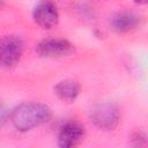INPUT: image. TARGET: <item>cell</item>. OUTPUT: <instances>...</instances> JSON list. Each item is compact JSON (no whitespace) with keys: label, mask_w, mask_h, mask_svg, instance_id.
<instances>
[{"label":"cell","mask_w":148,"mask_h":148,"mask_svg":"<svg viewBox=\"0 0 148 148\" xmlns=\"http://www.w3.org/2000/svg\"><path fill=\"white\" fill-rule=\"evenodd\" d=\"M52 116L51 109L42 103H22L10 113L13 126L21 132L30 131L50 120Z\"/></svg>","instance_id":"obj_1"},{"label":"cell","mask_w":148,"mask_h":148,"mask_svg":"<svg viewBox=\"0 0 148 148\" xmlns=\"http://www.w3.org/2000/svg\"><path fill=\"white\" fill-rule=\"evenodd\" d=\"M24 43L15 35L5 36L0 39V65L2 67H14L23 54Z\"/></svg>","instance_id":"obj_2"},{"label":"cell","mask_w":148,"mask_h":148,"mask_svg":"<svg viewBox=\"0 0 148 148\" xmlns=\"http://www.w3.org/2000/svg\"><path fill=\"white\" fill-rule=\"evenodd\" d=\"M90 119L97 127L102 130L111 131L118 126L120 114L118 108L114 104L101 103L91 109Z\"/></svg>","instance_id":"obj_3"},{"label":"cell","mask_w":148,"mask_h":148,"mask_svg":"<svg viewBox=\"0 0 148 148\" xmlns=\"http://www.w3.org/2000/svg\"><path fill=\"white\" fill-rule=\"evenodd\" d=\"M73 50V44L62 38H46L40 40L36 46V52L44 58L65 57L72 53Z\"/></svg>","instance_id":"obj_4"},{"label":"cell","mask_w":148,"mask_h":148,"mask_svg":"<svg viewBox=\"0 0 148 148\" xmlns=\"http://www.w3.org/2000/svg\"><path fill=\"white\" fill-rule=\"evenodd\" d=\"M34 21L44 29H51L59 21V12L57 6L50 0H40L32 13Z\"/></svg>","instance_id":"obj_5"},{"label":"cell","mask_w":148,"mask_h":148,"mask_svg":"<svg viewBox=\"0 0 148 148\" xmlns=\"http://www.w3.org/2000/svg\"><path fill=\"white\" fill-rule=\"evenodd\" d=\"M83 127L77 123H67L58 134V146L61 148H72L77 146L83 139Z\"/></svg>","instance_id":"obj_6"},{"label":"cell","mask_w":148,"mask_h":148,"mask_svg":"<svg viewBox=\"0 0 148 148\" xmlns=\"http://www.w3.org/2000/svg\"><path fill=\"white\" fill-rule=\"evenodd\" d=\"M80 91H81L80 83L77 81L69 80V79L60 81L54 87V94L58 96V98L67 103L74 102L77 98Z\"/></svg>","instance_id":"obj_7"},{"label":"cell","mask_w":148,"mask_h":148,"mask_svg":"<svg viewBox=\"0 0 148 148\" xmlns=\"http://www.w3.org/2000/svg\"><path fill=\"white\" fill-rule=\"evenodd\" d=\"M140 24V17L133 13H118L111 18V27L117 32H127Z\"/></svg>","instance_id":"obj_8"},{"label":"cell","mask_w":148,"mask_h":148,"mask_svg":"<svg viewBox=\"0 0 148 148\" xmlns=\"http://www.w3.org/2000/svg\"><path fill=\"white\" fill-rule=\"evenodd\" d=\"M8 117H9V111H8V109H7V106L0 101V127L7 121Z\"/></svg>","instance_id":"obj_9"},{"label":"cell","mask_w":148,"mask_h":148,"mask_svg":"<svg viewBox=\"0 0 148 148\" xmlns=\"http://www.w3.org/2000/svg\"><path fill=\"white\" fill-rule=\"evenodd\" d=\"M147 1H148V0H134V2L138 3V5H146Z\"/></svg>","instance_id":"obj_10"}]
</instances>
